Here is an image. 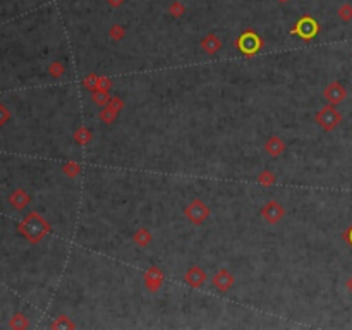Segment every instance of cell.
<instances>
[{"label":"cell","mask_w":352,"mask_h":330,"mask_svg":"<svg viewBox=\"0 0 352 330\" xmlns=\"http://www.w3.org/2000/svg\"><path fill=\"white\" fill-rule=\"evenodd\" d=\"M316 122L318 126L321 127V129L325 131H333L337 126H339L340 122H342V114H340L339 110L335 108V105H330L328 103L327 107L320 108V110L316 112Z\"/></svg>","instance_id":"1"},{"label":"cell","mask_w":352,"mask_h":330,"mask_svg":"<svg viewBox=\"0 0 352 330\" xmlns=\"http://www.w3.org/2000/svg\"><path fill=\"white\" fill-rule=\"evenodd\" d=\"M184 215L191 224L200 226V224H203L210 217V208H208V205L203 203V201L194 200L184 208Z\"/></svg>","instance_id":"2"},{"label":"cell","mask_w":352,"mask_h":330,"mask_svg":"<svg viewBox=\"0 0 352 330\" xmlns=\"http://www.w3.org/2000/svg\"><path fill=\"white\" fill-rule=\"evenodd\" d=\"M323 96H325V100H327L330 105H339V103H342L344 100L347 98V89L344 88V84H340L339 81H333L330 82V84L325 88V91H323Z\"/></svg>","instance_id":"3"},{"label":"cell","mask_w":352,"mask_h":330,"mask_svg":"<svg viewBox=\"0 0 352 330\" xmlns=\"http://www.w3.org/2000/svg\"><path fill=\"white\" fill-rule=\"evenodd\" d=\"M239 45V50L242 52V54H256L258 50L261 48V45H263V41H261L260 36H256L253 31H246L244 35L239 38L237 41Z\"/></svg>","instance_id":"4"},{"label":"cell","mask_w":352,"mask_h":330,"mask_svg":"<svg viewBox=\"0 0 352 330\" xmlns=\"http://www.w3.org/2000/svg\"><path fill=\"white\" fill-rule=\"evenodd\" d=\"M292 33H295V35H299L304 40H311L313 36H316V33H318V22L314 21L313 17L304 16L297 24H295V28Z\"/></svg>","instance_id":"5"},{"label":"cell","mask_w":352,"mask_h":330,"mask_svg":"<svg viewBox=\"0 0 352 330\" xmlns=\"http://www.w3.org/2000/svg\"><path fill=\"white\" fill-rule=\"evenodd\" d=\"M261 215H263V219L267 220L268 224H277V222H280V220L283 219V215H285V210H283V206L280 205L279 201L272 200V201H268V203L263 206V210H261Z\"/></svg>","instance_id":"6"},{"label":"cell","mask_w":352,"mask_h":330,"mask_svg":"<svg viewBox=\"0 0 352 330\" xmlns=\"http://www.w3.org/2000/svg\"><path fill=\"white\" fill-rule=\"evenodd\" d=\"M235 279L228 270H218L215 275L211 277V284L215 289H218L220 292H227L228 289L234 286Z\"/></svg>","instance_id":"7"},{"label":"cell","mask_w":352,"mask_h":330,"mask_svg":"<svg viewBox=\"0 0 352 330\" xmlns=\"http://www.w3.org/2000/svg\"><path fill=\"white\" fill-rule=\"evenodd\" d=\"M184 280L187 286L191 287H201L205 282H207V272L203 268H200L198 265H193L189 270L186 272Z\"/></svg>","instance_id":"8"},{"label":"cell","mask_w":352,"mask_h":330,"mask_svg":"<svg viewBox=\"0 0 352 330\" xmlns=\"http://www.w3.org/2000/svg\"><path fill=\"white\" fill-rule=\"evenodd\" d=\"M162 284H163V273L156 267H151L144 273V286L148 291L156 292L160 287H162Z\"/></svg>","instance_id":"9"},{"label":"cell","mask_w":352,"mask_h":330,"mask_svg":"<svg viewBox=\"0 0 352 330\" xmlns=\"http://www.w3.org/2000/svg\"><path fill=\"white\" fill-rule=\"evenodd\" d=\"M26 226L31 227V231L26 232V236H28L29 239H33V241H38V239L43 238V231L47 229V224H45L43 219H38V217H36V222L33 224V217H29V219L26 220Z\"/></svg>","instance_id":"10"},{"label":"cell","mask_w":352,"mask_h":330,"mask_svg":"<svg viewBox=\"0 0 352 330\" xmlns=\"http://www.w3.org/2000/svg\"><path fill=\"white\" fill-rule=\"evenodd\" d=\"M201 48H203V52H207L208 55H215L216 52L222 48V40L216 35H213V33H210V35H207L201 40Z\"/></svg>","instance_id":"11"},{"label":"cell","mask_w":352,"mask_h":330,"mask_svg":"<svg viewBox=\"0 0 352 330\" xmlns=\"http://www.w3.org/2000/svg\"><path fill=\"white\" fill-rule=\"evenodd\" d=\"M265 150H267L268 155L280 157L283 152H285V143H283L279 136H272V138H268L267 143H265Z\"/></svg>","instance_id":"12"},{"label":"cell","mask_w":352,"mask_h":330,"mask_svg":"<svg viewBox=\"0 0 352 330\" xmlns=\"http://www.w3.org/2000/svg\"><path fill=\"white\" fill-rule=\"evenodd\" d=\"M133 241L136 243L140 248H146V246H149V243L153 241V236H151V232H149L148 229L141 227L133 234Z\"/></svg>","instance_id":"13"},{"label":"cell","mask_w":352,"mask_h":330,"mask_svg":"<svg viewBox=\"0 0 352 330\" xmlns=\"http://www.w3.org/2000/svg\"><path fill=\"white\" fill-rule=\"evenodd\" d=\"M91 100H93V103L103 105V107H105V105H107L112 100V96H110V93H108V89L98 88V89H95V91H93Z\"/></svg>","instance_id":"14"},{"label":"cell","mask_w":352,"mask_h":330,"mask_svg":"<svg viewBox=\"0 0 352 330\" xmlns=\"http://www.w3.org/2000/svg\"><path fill=\"white\" fill-rule=\"evenodd\" d=\"M117 114H119L117 108H114L110 103H107L103 110L100 112V119H102V122H105V124H112L115 119H117Z\"/></svg>","instance_id":"15"},{"label":"cell","mask_w":352,"mask_h":330,"mask_svg":"<svg viewBox=\"0 0 352 330\" xmlns=\"http://www.w3.org/2000/svg\"><path fill=\"white\" fill-rule=\"evenodd\" d=\"M74 140H76L77 145L84 146L93 140V134H91V131L86 129V127H79V129L76 131V134H74Z\"/></svg>","instance_id":"16"},{"label":"cell","mask_w":352,"mask_h":330,"mask_svg":"<svg viewBox=\"0 0 352 330\" xmlns=\"http://www.w3.org/2000/svg\"><path fill=\"white\" fill-rule=\"evenodd\" d=\"M168 14L172 17H182L186 14V5L182 2H179V0H174L170 3V7H168Z\"/></svg>","instance_id":"17"},{"label":"cell","mask_w":352,"mask_h":330,"mask_svg":"<svg viewBox=\"0 0 352 330\" xmlns=\"http://www.w3.org/2000/svg\"><path fill=\"white\" fill-rule=\"evenodd\" d=\"M337 14H339V17L342 22H351L352 21V3H349V2L342 3V5L339 7V12Z\"/></svg>","instance_id":"18"},{"label":"cell","mask_w":352,"mask_h":330,"mask_svg":"<svg viewBox=\"0 0 352 330\" xmlns=\"http://www.w3.org/2000/svg\"><path fill=\"white\" fill-rule=\"evenodd\" d=\"M108 36H110L114 41H121L122 38L126 36V29H124V26H121V24H114V26H110V29H108Z\"/></svg>","instance_id":"19"},{"label":"cell","mask_w":352,"mask_h":330,"mask_svg":"<svg viewBox=\"0 0 352 330\" xmlns=\"http://www.w3.org/2000/svg\"><path fill=\"white\" fill-rule=\"evenodd\" d=\"M258 182H260L261 186H265V187L273 186V182H275V174H272L270 170L260 172V175H258Z\"/></svg>","instance_id":"20"},{"label":"cell","mask_w":352,"mask_h":330,"mask_svg":"<svg viewBox=\"0 0 352 330\" xmlns=\"http://www.w3.org/2000/svg\"><path fill=\"white\" fill-rule=\"evenodd\" d=\"M64 174L70 175V177H76V175H79V174H81L79 164H76V162H67L66 165H64Z\"/></svg>","instance_id":"21"},{"label":"cell","mask_w":352,"mask_h":330,"mask_svg":"<svg viewBox=\"0 0 352 330\" xmlns=\"http://www.w3.org/2000/svg\"><path fill=\"white\" fill-rule=\"evenodd\" d=\"M98 80H100V76H95V74H89L88 78L84 80V86L88 89H91V91H95L96 88H98Z\"/></svg>","instance_id":"22"},{"label":"cell","mask_w":352,"mask_h":330,"mask_svg":"<svg viewBox=\"0 0 352 330\" xmlns=\"http://www.w3.org/2000/svg\"><path fill=\"white\" fill-rule=\"evenodd\" d=\"M64 71H66V67H64L61 62H54L50 66V74L54 78H61L62 74H64Z\"/></svg>","instance_id":"23"},{"label":"cell","mask_w":352,"mask_h":330,"mask_svg":"<svg viewBox=\"0 0 352 330\" xmlns=\"http://www.w3.org/2000/svg\"><path fill=\"white\" fill-rule=\"evenodd\" d=\"M10 201H14V205L19 206V208H21L22 205L28 203V196H26V194L22 193V191H19V193L14 194V198H10Z\"/></svg>","instance_id":"24"},{"label":"cell","mask_w":352,"mask_h":330,"mask_svg":"<svg viewBox=\"0 0 352 330\" xmlns=\"http://www.w3.org/2000/svg\"><path fill=\"white\" fill-rule=\"evenodd\" d=\"M124 2H126V0H107V3L112 7V9H117V7H121Z\"/></svg>","instance_id":"25"},{"label":"cell","mask_w":352,"mask_h":330,"mask_svg":"<svg viewBox=\"0 0 352 330\" xmlns=\"http://www.w3.org/2000/svg\"><path fill=\"white\" fill-rule=\"evenodd\" d=\"M7 119H9V112H7L3 107H0V124H3Z\"/></svg>","instance_id":"26"},{"label":"cell","mask_w":352,"mask_h":330,"mask_svg":"<svg viewBox=\"0 0 352 330\" xmlns=\"http://www.w3.org/2000/svg\"><path fill=\"white\" fill-rule=\"evenodd\" d=\"M346 287L349 289V291L352 292V275L349 277V279H347V282H346Z\"/></svg>","instance_id":"27"},{"label":"cell","mask_w":352,"mask_h":330,"mask_svg":"<svg viewBox=\"0 0 352 330\" xmlns=\"http://www.w3.org/2000/svg\"><path fill=\"white\" fill-rule=\"evenodd\" d=\"M279 3H287V2H290V0H277Z\"/></svg>","instance_id":"28"}]
</instances>
